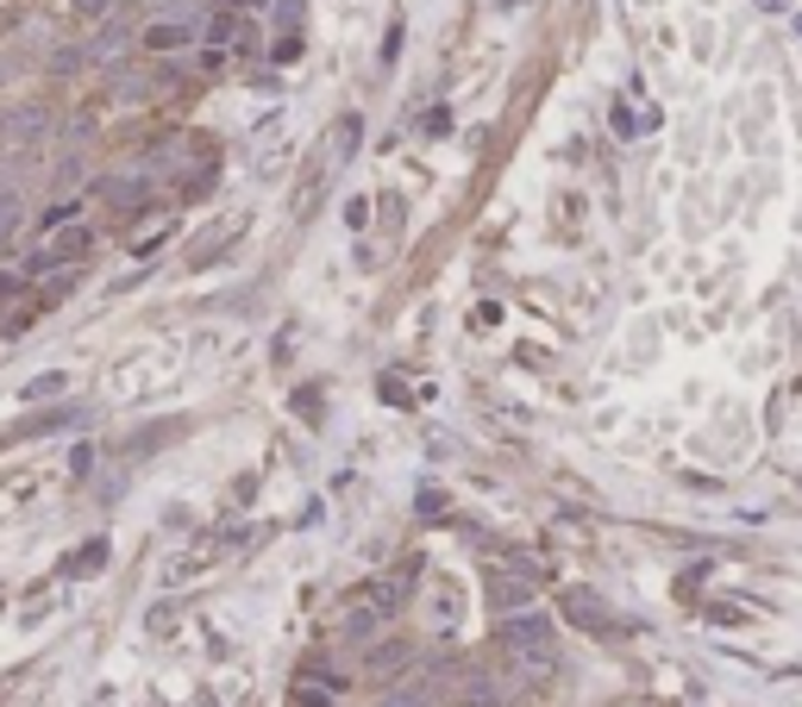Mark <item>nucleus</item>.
Segmentation results:
<instances>
[{
  "mask_svg": "<svg viewBox=\"0 0 802 707\" xmlns=\"http://www.w3.org/2000/svg\"><path fill=\"white\" fill-rule=\"evenodd\" d=\"M565 613L577 620V626H589V632H614V613H608L589 589H570V594H565Z\"/></svg>",
  "mask_w": 802,
  "mask_h": 707,
  "instance_id": "5",
  "label": "nucleus"
},
{
  "mask_svg": "<svg viewBox=\"0 0 802 707\" xmlns=\"http://www.w3.org/2000/svg\"><path fill=\"white\" fill-rule=\"evenodd\" d=\"M383 707H432V701H427V688H389Z\"/></svg>",
  "mask_w": 802,
  "mask_h": 707,
  "instance_id": "15",
  "label": "nucleus"
},
{
  "mask_svg": "<svg viewBox=\"0 0 802 707\" xmlns=\"http://www.w3.org/2000/svg\"><path fill=\"white\" fill-rule=\"evenodd\" d=\"M39 132H44V114H39V107H20V114L0 119V144H25V138H39Z\"/></svg>",
  "mask_w": 802,
  "mask_h": 707,
  "instance_id": "8",
  "label": "nucleus"
},
{
  "mask_svg": "<svg viewBox=\"0 0 802 707\" xmlns=\"http://www.w3.org/2000/svg\"><path fill=\"white\" fill-rule=\"evenodd\" d=\"M502 651H509L514 664H527V669H552L558 664V632H552L546 613H509L502 620Z\"/></svg>",
  "mask_w": 802,
  "mask_h": 707,
  "instance_id": "1",
  "label": "nucleus"
},
{
  "mask_svg": "<svg viewBox=\"0 0 802 707\" xmlns=\"http://www.w3.org/2000/svg\"><path fill=\"white\" fill-rule=\"evenodd\" d=\"M13 232H20V201H13V194H0V245H7Z\"/></svg>",
  "mask_w": 802,
  "mask_h": 707,
  "instance_id": "14",
  "label": "nucleus"
},
{
  "mask_svg": "<svg viewBox=\"0 0 802 707\" xmlns=\"http://www.w3.org/2000/svg\"><path fill=\"white\" fill-rule=\"evenodd\" d=\"M100 564H107V538H88V545H76V557H69L63 570L69 576H95Z\"/></svg>",
  "mask_w": 802,
  "mask_h": 707,
  "instance_id": "11",
  "label": "nucleus"
},
{
  "mask_svg": "<svg viewBox=\"0 0 802 707\" xmlns=\"http://www.w3.org/2000/svg\"><path fill=\"white\" fill-rule=\"evenodd\" d=\"M357 144H364V114H345V119H339V132H333V151L352 157Z\"/></svg>",
  "mask_w": 802,
  "mask_h": 707,
  "instance_id": "13",
  "label": "nucleus"
},
{
  "mask_svg": "<svg viewBox=\"0 0 802 707\" xmlns=\"http://www.w3.org/2000/svg\"><path fill=\"white\" fill-rule=\"evenodd\" d=\"M276 20H282V25H301V0H276Z\"/></svg>",
  "mask_w": 802,
  "mask_h": 707,
  "instance_id": "21",
  "label": "nucleus"
},
{
  "mask_svg": "<svg viewBox=\"0 0 802 707\" xmlns=\"http://www.w3.org/2000/svg\"><path fill=\"white\" fill-rule=\"evenodd\" d=\"M57 388H63V376H39V383L25 388V401H44V395H57Z\"/></svg>",
  "mask_w": 802,
  "mask_h": 707,
  "instance_id": "20",
  "label": "nucleus"
},
{
  "mask_svg": "<svg viewBox=\"0 0 802 707\" xmlns=\"http://www.w3.org/2000/svg\"><path fill=\"white\" fill-rule=\"evenodd\" d=\"M145 44H151V51H182V44H195V25H182V20L151 25V32H145Z\"/></svg>",
  "mask_w": 802,
  "mask_h": 707,
  "instance_id": "9",
  "label": "nucleus"
},
{
  "mask_svg": "<svg viewBox=\"0 0 802 707\" xmlns=\"http://www.w3.org/2000/svg\"><path fill=\"white\" fill-rule=\"evenodd\" d=\"M82 13H88V20H107V7H114V0H76Z\"/></svg>",
  "mask_w": 802,
  "mask_h": 707,
  "instance_id": "22",
  "label": "nucleus"
},
{
  "mask_svg": "<svg viewBox=\"0 0 802 707\" xmlns=\"http://www.w3.org/2000/svg\"><path fill=\"white\" fill-rule=\"evenodd\" d=\"M88 245H95V232L88 226H63L44 238V250L25 264V276H44V269H63V264H76V257H88Z\"/></svg>",
  "mask_w": 802,
  "mask_h": 707,
  "instance_id": "2",
  "label": "nucleus"
},
{
  "mask_svg": "<svg viewBox=\"0 0 802 707\" xmlns=\"http://www.w3.org/2000/svg\"><path fill=\"white\" fill-rule=\"evenodd\" d=\"M414 669V645L408 639H383V645L371 651V676L376 683H395V676H408Z\"/></svg>",
  "mask_w": 802,
  "mask_h": 707,
  "instance_id": "4",
  "label": "nucleus"
},
{
  "mask_svg": "<svg viewBox=\"0 0 802 707\" xmlns=\"http://www.w3.org/2000/svg\"><path fill=\"white\" fill-rule=\"evenodd\" d=\"M100 201H114V207H132L138 194H145V182H132V175H107V182H95Z\"/></svg>",
  "mask_w": 802,
  "mask_h": 707,
  "instance_id": "10",
  "label": "nucleus"
},
{
  "mask_svg": "<svg viewBox=\"0 0 802 707\" xmlns=\"http://www.w3.org/2000/svg\"><path fill=\"white\" fill-rule=\"evenodd\" d=\"M376 626H383V601L364 589V601H357V608H345V639H376Z\"/></svg>",
  "mask_w": 802,
  "mask_h": 707,
  "instance_id": "7",
  "label": "nucleus"
},
{
  "mask_svg": "<svg viewBox=\"0 0 802 707\" xmlns=\"http://www.w3.org/2000/svg\"><path fill=\"white\" fill-rule=\"evenodd\" d=\"M364 219H371V201H364V194H352V201H345V226H364Z\"/></svg>",
  "mask_w": 802,
  "mask_h": 707,
  "instance_id": "19",
  "label": "nucleus"
},
{
  "mask_svg": "<svg viewBox=\"0 0 802 707\" xmlns=\"http://www.w3.org/2000/svg\"><path fill=\"white\" fill-rule=\"evenodd\" d=\"M490 601H495V613H502V620H509V613H527L533 576H527V570H495V576H490Z\"/></svg>",
  "mask_w": 802,
  "mask_h": 707,
  "instance_id": "3",
  "label": "nucleus"
},
{
  "mask_svg": "<svg viewBox=\"0 0 802 707\" xmlns=\"http://www.w3.org/2000/svg\"><path fill=\"white\" fill-rule=\"evenodd\" d=\"M289 701H295V707H333V701H339V688H327V683H313V676H301Z\"/></svg>",
  "mask_w": 802,
  "mask_h": 707,
  "instance_id": "12",
  "label": "nucleus"
},
{
  "mask_svg": "<svg viewBox=\"0 0 802 707\" xmlns=\"http://www.w3.org/2000/svg\"><path fill=\"white\" fill-rule=\"evenodd\" d=\"M233 32H238V13H214V25H207V39H214V44H226Z\"/></svg>",
  "mask_w": 802,
  "mask_h": 707,
  "instance_id": "18",
  "label": "nucleus"
},
{
  "mask_svg": "<svg viewBox=\"0 0 802 707\" xmlns=\"http://www.w3.org/2000/svg\"><path fill=\"white\" fill-rule=\"evenodd\" d=\"M119 44H126V25H107V32H100V39H95V57H114V51H119Z\"/></svg>",
  "mask_w": 802,
  "mask_h": 707,
  "instance_id": "16",
  "label": "nucleus"
},
{
  "mask_svg": "<svg viewBox=\"0 0 802 707\" xmlns=\"http://www.w3.org/2000/svg\"><path fill=\"white\" fill-rule=\"evenodd\" d=\"M458 701L464 707H502V683H495L490 669H470L464 683H458Z\"/></svg>",
  "mask_w": 802,
  "mask_h": 707,
  "instance_id": "6",
  "label": "nucleus"
},
{
  "mask_svg": "<svg viewBox=\"0 0 802 707\" xmlns=\"http://www.w3.org/2000/svg\"><path fill=\"white\" fill-rule=\"evenodd\" d=\"M614 132H621V138H633V132H646V119L633 114V107H614Z\"/></svg>",
  "mask_w": 802,
  "mask_h": 707,
  "instance_id": "17",
  "label": "nucleus"
}]
</instances>
